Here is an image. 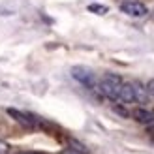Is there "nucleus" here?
I'll return each mask as SVG.
<instances>
[{
    "instance_id": "nucleus-1",
    "label": "nucleus",
    "mask_w": 154,
    "mask_h": 154,
    "mask_svg": "<svg viewBox=\"0 0 154 154\" xmlns=\"http://www.w3.org/2000/svg\"><path fill=\"white\" fill-rule=\"evenodd\" d=\"M122 87V79L115 73H107L103 75V79L98 83V94H102L103 98L111 100V102H119V92Z\"/></svg>"
},
{
    "instance_id": "nucleus-2",
    "label": "nucleus",
    "mask_w": 154,
    "mask_h": 154,
    "mask_svg": "<svg viewBox=\"0 0 154 154\" xmlns=\"http://www.w3.org/2000/svg\"><path fill=\"white\" fill-rule=\"evenodd\" d=\"M72 75L75 81H79L83 87H87L90 90H96L98 88V83H96V77L94 73H92V70H88V68L85 66H75L72 68Z\"/></svg>"
},
{
    "instance_id": "nucleus-3",
    "label": "nucleus",
    "mask_w": 154,
    "mask_h": 154,
    "mask_svg": "<svg viewBox=\"0 0 154 154\" xmlns=\"http://www.w3.org/2000/svg\"><path fill=\"white\" fill-rule=\"evenodd\" d=\"M120 10L122 13L130 15V17H145L147 15V6L137 2V0H124L120 4Z\"/></svg>"
},
{
    "instance_id": "nucleus-4",
    "label": "nucleus",
    "mask_w": 154,
    "mask_h": 154,
    "mask_svg": "<svg viewBox=\"0 0 154 154\" xmlns=\"http://www.w3.org/2000/svg\"><path fill=\"white\" fill-rule=\"evenodd\" d=\"M8 115L13 117L19 124H23L25 128H36V119L30 117V115H26V113H21L17 109H8Z\"/></svg>"
},
{
    "instance_id": "nucleus-5",
    "label": "nucleus",
    "mask_w": 154,
    "mask_h": 154,
    "mask_svg": "<svg viewBox=\"0 0 154 154\" xmlns=\"http://www.w3.org/2000/svg\"><path fill=\"white\" fill-rule=\"evenodd\" d=\"M132 117L137 120V122H141V124H152L154 122V113L149 111V109H143V107H137V109L132 111Z\"/></svg>"
},
{
    "instance_id": "nucleus-6",
    "label": "nucleus",
    "mask_w": 154,
    "mask_h": 154,
    "mask_svg": "<svg viewBox=\"0 0 154 154\" xmlns=\"http://www.w3.org/2000/svg\"><path fill=\"white\" fill-rule=\"evenodd\" d=\"M119 102H122V103H132V102H135L134 85L132 83H122L120 92H119Z\"/></svg>"
},
{
    "instance_id": "nucleus-7",
    "label": "nucleus",
    "mask_w": 154,
    "mask_h": 154,
    "mask_svg": "<svg viewBox=\"0 0 154 154\" xmlns=\"http://www.w3.org/2000/svg\"><path fill=\"white\" fill-rule=\"evenodd\" d=\"M132 85H134V96H135V102H139V103H147V102H149L147 87H141L139 83H132Z\"/></svg>"
},
{
    "instance_id": "nucleus-8",
    "label": "nucleus",
    "mask_w": 154,
    "mask_h": 154,
    "mask_svg": "<svg viewBox=\"0 0 154 154\" xmlns=\"http://www.w3.org/2000/svg\"><path fill=\"white\" fill-rule=\"evenodd\" d=\"M88 11L90 13H96V15H105L107 11H109V8L103 6V4H90L88 6Z\"/></svg>"
},
{
    "instance_id": "nucleus-9",
    "label": "nucleus",
    "mask_w": 154,
    "mask_h": 154,
    "mask_svg": "<svg viewBox=\"0 0 154 154\" xmlns=\"http://www.w3.org/2000/svg\"><path fill=\"white\" fill-rule=\"evenodd\" d=\"M70 147H72V150H75V152H79V154H90L87 149L83 147V145L79 143V141H75V139H70Z\"/></svg>"
},
{
    "instance_id": "nucleus-10",
    "label": "nucleus",
    "mask_w": 154,
    "mask_h": 154,
    "mask_svg": "<svg viewBox=\"0 0 154 154\" xmlns=\"http://www.w3.org/2000/svg\"><path fill=\"white\" fill-rule=\"evenodd\" d=\"M147 92H149V96H152V98H154V79H150V81H149V85H147Z\"/></svg>"
},
{
    "instance_id": "nucleus-11",
    "label": "nucleus",
    "mask_w": 154,
    "mask_h": 154,
    "mask_svg": "<svg viewBox=\"0 0 154 154\" xmlns=\"http://www.w3.org/2000/svg\"><path fill=\"white\" fill-rule=\"evenodd\" d=\"M8 152V143L0 139V154H6Z\"/></svg>"
},
{
    "instance_id": "nucleus-12",
    "label": "nucleus",
    "mask_w": 154,
    "mask_h": 154,
    "mask_svg": "<svg viewBox=\"0 0 154 154\" xmlns=\"http://www.w3.org/2000/svg\"><path fill=\"white\" fill-rule=\"evenodd\" d=\"M17 154H32V152H17Z\"/></svg>"
},
{
    "instance_id": "nucleus-13",
    "label": "nucleus",
    "mask_w": 154,
    "mask_h": 154,
    "mask_svg": "<svg viewBox=\"0 0 154 154\" xmlns=\"http://www.w3.org/2000/svg\"><path fill=\"white\" fill-rule=\"evenodd\" d=\"M122 2H124V0H122Z\"/></svg>"
}]
</instances>
